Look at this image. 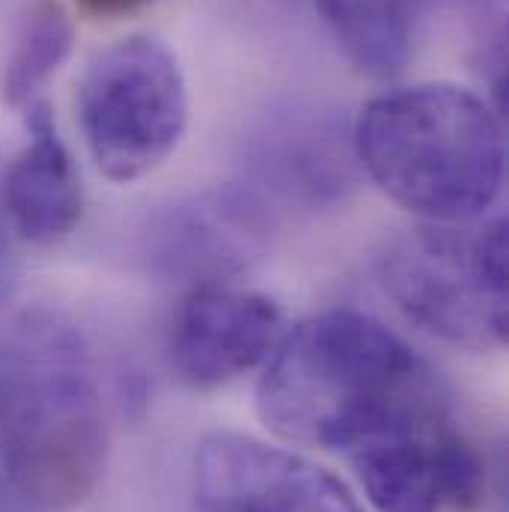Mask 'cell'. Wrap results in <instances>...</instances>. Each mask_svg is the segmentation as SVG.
<instances>
[{
	"label": "cell",
	"instance_id": "cell-2",
	"mask_svg": "<svg viewBox=\"0 0 509 512\" xmlns=\"http://www.w3.org/2000/svg\"><path fill=\"white\" fill-rule=\"evenodd\" d=\"M0 429L6 474L42 510L84 504L108 465V423L84 337L51 313L0 334Z\"/></svg>",
	"mask_w": 509,
	"mask_h": 512
},
{
	"label": "cell",
	"instance_id": "cell-15",
	"mask_svg": "<svg viewBox=\"0 0 509 512\" xmlns=\"http://www.w3.org/2000/svg\"><path fill=\"white\" fill-rule=\"evenodd\" d=\"M3 280H6V274H3V245H0V289H3Z\"/></svg>",
	"mask_w": 509,
	"mask_h": 512
},
{
	"label": "cell",
	"instance_id": "cell-1",
	"mask_svg": "<svg viewBox=\"0 0 509 512\" xmlns=\"http://www.w3.org/2000/svg\"><path fill=\"white\" fill-rule=\"evenodd\" d=\"M256 414L283 441L358 450L447 417L429 364L370 313L337 307L283 334L256 384Z\"/></svg>",
	"mask_w": 509,
	"mask_h": 512
},
{
	"label": "cell",
	"instance_id": "cell-14",
	"mask_svg": "<svg viewBox=\"0 0 509 512\" xmlns=\"http://www.w3.org/2000/svg\"><path fill=\"white\" fill-rule=\"evenodd\" d=\"M152 0H78V6L90 15H126V12H134L140 6H146Z\"/></svg>",
	"mask_w": 509,
	"mask_h": 512
},
{
	"label": "cell",
	"instance_id": "cell-4",
	"mask_svg": "<svg viewBox=\"0 0 509 512\" xmlns=\"http://www.w3.org/2000/svg\"><path fill=\"white\" fill-rule=\"evenodd\" d=\"M387 298L423 331L465 349L507 343V221L420 224L376 259Z\"/></svg>",
	"mask_w": 509,
	"mask_h": 512
},
{
	"label": "cell",
	"instance_id": "cell-9",
	"mask_svg": "<svg viewBox=\"0 0 509 512\" xmlns=\"http://www.w3.org/2000/svg\"><path fill=\"white\" fill-rule=\"evenodd\" d=\"M254 191H212L164 209L149 230V259L176 277L224 283L262 251L265 218Z\"/></svg>",
	"mask_w": 509,
	"mask_h": 512
},
{
	"label": "cell",
	"instance_id": "cell-6",
	"mask_svg": "<svg viewBox=\"0 0 509 512\" xmlns=\"http://www.w3.org/2000/svg\"><path fill=\"white\" fill-rule=\"evenodd\" d=\"M194 501L197 512H364L322 465L239 432L200 441Z\"/></svg>",
	"mask_w": 509,
	"mask_h": 512
},
{
	"label": "cell",
	"instance_id": "cell-13",
	"mask_svg": "<svg viewBox=\"0 0 509 512\" xmlns=\"http://www.w3.org/2000/svg\"><path fill=\"white\" fill-rule=\"evenodd\" d=\"M75 42V24L60 0H36L21 15L12 51L3 66L0 96L12 108H27L63 66Z\"/></svg>",
	"mask_w": 509,
	"mask_h": 512
},
{
	"label": "cell",
	"instance_id": "cell-3",
	"mask_svg": "<svg viewBox=\"0 0 509 512\" xmlns=\"http://www.w3.org/2000/svg\"><path fill=\"white\" fill-rule=\"evenodd\" d=\"M361 170L423 224H474L501 194V114L456 84H414L373 99L352 128Z\"/></svg>",
	"mask_w": 509,
	"mask_h": 512
},
{
	"label": "cell",
	"instance_id": "cell-12",
	"mask_svg": "<svg viewBox=\"0 0 509 512\" xmlns=\"http://www.w3.org/2000/svg\"><path fill=\"white\" fill-rule=\"evenodd\" d=\"M435 0H316L346 57L373 78L405 69L420 12Z\"/></svg>",
	"mask_w": 509,
	"mask_h": 512
},
{
	"label": "cell",
	"instance_id": "cell-10",
	"mask_svg": "<svg viewBox=\"0 0 509 512\" xmlns=\"http://www.w3.org/2000/svg\"><path fill=\"white\" fill-rule=\"evenodd\" d=\"M256 185L283 203L319 209L343 200L355 182V149L331 117L286 111L251 143Z\"/></svg>",
	"mask_w": 509,
	"mask_h": 512
},
{
	"label": "cell",
	"instance_id": "cell-5",
	"mask_svg": "<svg viewBox=\"0 0 509 512\" xmlns=\"http://www.w3.org/2000/svg\"><path fill=\"white\" fill-rule=\"evenodd\" d=\"M78 120L111 182L152 173L188 126V87L176 54L155 36H128L99 51L78 84Z\"/></svg>",
	"mask_w": 509,
	"mask_h": 512
},
{
	"label": "cell",
	"instance_id": "cell-7",
	"mask_svg": "<svg viewBox=\"0 0 509 512\" xmlns=\"http://www.w3.org/2000/svg\"><path fill=\"white\" fill-rule=\"evenodd\" d=\"M352 465L379 512H468L486 498V462L450 417L361 444Z\"/></svg>",
	"mask_w": 509,
	"mask_h": 512
},
{
	"label": "cell",
	"instance_id": "cell-8",
	"mask_svg": "<svg viewBox=\"0 0 509 512\" xmlns=\"http://www.w3.org/2000/svg\"><path fill=\"white\" fill-rule=\"evenodd\" d=\"M286 331L283 307L271 295L230 280L200 283L173 319L170 361L194 390H215L265 367Z\"/></svg>",
	"mask_w": 509,
	"mask_h": 512
},
{
	"label": "cell",
	"instance_id": "cell-11",
	"mask_svg": "<svg viewBox=\"0 0 509 512\" xmlns=\"http://www.w3.org/2000/svg\"><path fill=\"white\" fill-rule=\"evenodd\" d=\"M27 143L3 179V200L12 227L33 245L63 242L81 221L84 194L66 143L60 140L48 102L24 108Z\"/></svg>",
	"mask_w": 509,
	"mask_h": 512
}]
</instances>
